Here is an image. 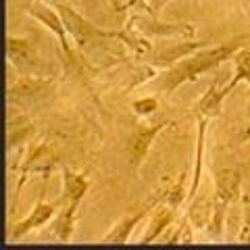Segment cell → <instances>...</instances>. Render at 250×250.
Wrapping results in <instances>:
<instances>
[{"label": "cell", "mask_w": 250, "mask_h": 250, "mask_svg": "<svg viewBox=\"0 0 250 250\" xmlns=\"http://www.w3.org/2000/svg\"><path fill=\"white\" fill-rule=\"evenodd\" d=\"M150 210H152V205L129 210V213L123 215L98 242H103V244H125V242H129L131 233L138 228V223H142V219L146 215H150Z\"/></svg>", "instance_id": "7"}, {"label": "cell", "mask_w": 250, "mask_h": 250, "mask_svg": "<svg viewBox=\"0 0 250 250\" xmlns=\"http://www.w3.org/2000/svg\"><path fill=\"white\" fill-rule=\"evenodd\" d=\"M207 123L208 119L198 117V138H196V165H194V175H192V186L188 190V200H192L198 194L200 188V177H202V159H205V134H207Z\"/></svg>", "instance_id": "17"}, {"label": "cell", "mask_w": 250, "mask_h": 250, "mask_svg": "<svg viewBox=\"0 0 250 250\" xmlns=\"http://www.w3.org/2000/svg\"><path fill=\"white\" fill-rule=\"evenodd\" d=\"M31 134V125H11V131H9V148L15 146H21L25 144L27 136Z\"/></svg>", "instance_id": "22"}, {"label": "cell", "mask_w": 250, "mask_h": 250, "mask_svg": "<svg viewBox=\"0 0 250 250\" xmlns=\"http://www.w3.org/2000/svg\"><path fill=\"white\" fill-rule=\"evenodd\" d=\"M200 48H205V42H200V40L175 42V44H169V46H165V48H161L152 59H148V62H150V67H154V69H159V71H163V69H167V67H171V65H175L177 61L186 59L188 54L196 52V50H200Z\"/></svg>", "instance_id": "9"}, {"label": "cell", "mask_w": 250, "mask_h": 250, "mask_svg": "<svg viewBox=\"0 0 250 250\" xmlns=\"http://www.w3.org/2000/svg\"><path fill=\"white\" fill-rule=\"evenodd\" d=\"M6 50H9V61L11 65L15 67H21L23 62H25L31 52H34V42L27 40V38H17V36H9V40H6Z\"/></svg>", "instance_id": "18"}, {"label": "cell", "mask_w": 250, "mask_h": 250, "mask_svg": "<svg viewBox=\"0 0 250 250\" xmlns=\"http://www.w3.org/2000/svg\"><path fill=\"white\" fill-rule=\"evenodd\" d=\"M248 115H250V100H248Z\"/></svg>", "instance_id": "26"}, {"label": "cell", "mask_w": 250, "mask_h": 250, "mask_svg": "<svg viewBox=\"0 0 250 250\" xmlns=\"http://www.w3.org/2000/svg\"><path fill=\"white\" fill-rule=\"evenodd\" d=\"M184 184H186V173L179 175V177H177V182L171 186V188H167V190L161 194V205H169V207H173V208H179V207H182L184 198L188 196V192H186Z\"/></svg>", "instance_id": "19"}, {"label": "cell", "mask_w": 250, "mask_h": 250, "mask_svg": "<svg viewBox=\"0 0 250 250\" xmlns=\"http://www.w3.org/2000/svg\"><path fill=\"white\" fill-rule=\"evenodd\" d=\"M59 161H61V156L50 144H38V146L31 148V152L27 154V159H25V163H23V167H21V173H19L13 208L17 207V200H19V194H21V188H23V184H25V179H29L34 173H42L44 177H48L50 171H54L59 167Z\"/></svg>", "instance_id": "4"}, {"label": "cell", "mask_w": 250, "mask_h": 250, "mask_svg": "<svg viewBox=\"0 0 250 250\" xmlns=\"http://www.w3.org/2000/svg\"><path fill=\"white\" fill-rule=\"evenodd\" d=\"M246 194H248V196H250V188H248V192H246Z\"/></svg>", "instance_id": "27"}, {"label": "cell", "mask_w": 250, "mask_h": 250, "mask_svg": "<svg viewBox=\"0 0 250 250\" xmlns=\"http://www.w3.org/2000/svg\"><path fill=\"white\" fill-rule=\"evenodd\" d=\"M57 210H59V202L54 200V202H46L44 196L42 198H38V202L34 205V208L29 210V215L25 219H21L19 223H15L13 225V231H11V240H21L23 236H27L29 231H34V229H40L42 225H48L54 215H57Z\"/></svg>", "instance_id": "6"}, {"label": "cell", "mask_w": 250, "mask_h": 250, "mask_svg": "<svg viewBox=\"0 0 250 250\" xmlns=\"http://www.w3.org/2000/svg\"><path fill=\"white\" fill-rule=\"evenodd\" d=\"M82 202H69V205L59 207L57 215L52 219V233L57 236L61 242H69L73 236L75 229V217H77V208Z\"/></svg>", "instance_id": "12"}, {"label": "cell", "mask_w": 250, "mask_h": 250, "mask_svg": "<svg viewBox=\"0 0 250 250\" xmlns=\"http://www.w3.org/2000/svg\"><path fill=\"white\" fill-rule=\"evenodd\" d=\"M213 208H215V198L208 200L207 196H194L188 205V221H190L196 229H208L210 219H213Z\"/></svg>", "instance_id": "14"}, {"label": "cell", "mask_w": 250, "mask_h": 250, "mask_svg": "<svg viewBox=\"0 0 250 250\" xmlns=\"http://www.w3.org/2000/svg\"><path fill=\"white\" fill-rule=\"evenodd\" d=\"M88 188L90 182L85 173H73L71 169H62V194L61 198H57L59 207L69 205V202H82Z\"/></svg>", "instance_id": "11"}, {"label": "cell", "mask_w": 250, "mask_h": 250, "mask_svg": "<svg viewBox=\"0 0 250 250\" xmlns=\"http://www.w3.org/2000/svg\"><path fill=\"white\" fill-rule=\"evenodd\" d=\"M125 31L136 36H152V38H192L196 27L188 25V23H163L156 15L150 13H134L127 19Z\"/></svg>", "instance_id": "2"}, {"label": "cell", "mask_w": 250, "mask_h": 250, "mask_svg": "<svg viewBox=\"0 0 250 250\" xmlns=\"http://www.w3.org/2000/svg\"><path fill=\"white\" fill-rule=\"evenodd\" d=\"M242 208H244V213H242V229L238 240L250 244V196L248 194H244V198H242Z\"/></svg>", "instance_id": "21"}, {"label": "cell", "mask_w": 250, "mask_h": 250, "mask_svg": "<svg viewBox=\"0 0 250 250\" xmlns=\"http://www.w3.org/2000/svg\"><path fill=\"white\" fill-rule=\"evenodd\" d=\"M50 80L40 77H19L9 88V103H31V100L42 98L50 90Z\"/></svg>", "instance_id": "10"}, {"label": "cell", "mask_w": 250, "mask_h": 250, "mask_svg": "<svg viewBox=\"0 0 250 250\" xmlns=\"http://www.w3.org/2000/svg\"><path fill=\"white\" fill-rule=\"evenodd\" d=\"M242 196V175L238 167H221L215 171V200L223 205L238 202Z\"/></svg>", "instance_id": "8"}, {"label": "cell", "mask_w": 250, "mask_h": 250, "mask_svg": "<svg viewBox=\"0 0 250 250\" xmlns=\"http://www.w3.org/2000/svg\"><path fill=\"white\" fill-rule=\"evenodd\" d=\"M246 40H250V31L231 38V40L219 44V46H213V48H200L196 52L188 54L186 59L177 61L175 65L159 71L154 77V82L161 85V92L165 94V96H171V94L177 88H182L184 83L196 82L202 73L213 71L219 65H223L225 61H231V57L244 46Z\"/></svg>", "instance_id": "1"}, {"label": "cell", "mask_w": 250, "mask_h": 250, "mask_svg": "<svg viewBox=\"0 0 250 250\" xmlns=\"http://www.w3.org/2000/svg\"><path fill=\"white\" fill-rule=\"evenodd\" d=\"M169 2V0H148V4H150V9H152V13L159 17V13H161V9L165 6Z\"/></svg>", "instance_id": "23"}, {"label": "cell", "mask_w": 250, "mask_h": 250, "mask_svg": "<svg viewBox=\"0 0 250 250\" xmlns=\"http://www.w3.org/2000/svg\"><path fill=\"white\" fill-rule=\"evenodd\" d=\"M223 100H225V94L221 92V88H219L217 83H213L200 96L196 106H194V115H196V119L198 117H205V119H215V117H219L221 115Z\"/></svg>", "instance_id": "16"}, {"label": "cell", "mask_w": 250, "mask_h": 250, "mask_svg": "<svg viewBox=\"0 0 250 250\" xmlns=\"http://www.w3.org/2000/svg\"><path fill=\"white\" fill-rule=\"evenodd\" d=\"M169 125H173V121H163V123H152L150 127H140L136 129L129 138L127 144V156H129V165L138 169L144 163V159L148 156L152 148V142L156 140V136H161Z\"/></svg>", "instance_id": "5"}, {"label": "cell", "mask_w": 250, "mask_h": 250, "mask_svg": "<svg viewBox=\"0 0 250 250\" xmlns=\"http://www.w3.org/2000/svg\"><path fill=\"white\" fill-rule=\"evenodd\" d=\"M134 113L138 117H150L152 113H156V108H159V98L156 96H144V98H138L134 100Z\"/></svg>", "instance_id": "20"}, {"label": "cell", "mask_w": 250, "mask_h": 250, "mask_svg": "<svg viewBox=\"0 0 250 250\" xmlns=\"http://www.w3.org/2000/svg\"><path fill=\"white\" fill-rule=\"evenodd\" d=\"M175 210L173 207H169V205H161L159 210L152 215L150 219V223H148V229L146 233L142 236V244H152L154 240H159L163 233H165L171 225H173L175 221Z\"/></svg>", "instance_id": "13"}, {"label": "cell", "mask_w": 250, "mask_h": 250, "mask_svg": "<svg viewBox=\"0 0 250 250\" xmlns=\"http://www.w3.org/2000/svg\"><path fill=\"white\" fill-rule=\"evenodd\" d=\"M44 2H52L54 4V2H65V0H44Z\"/></svg>", "instance_id": "25"}, {"label": "cell", "mask_w": 250, "mask_h": 250, "mask_svg": "<svg viewBox=\"0 0 250 250\" xmlns=\"http://www.w3.org/2000/svg\"><path fill=\"white\" fill-rule=\"evenodd\" d=\"M23 11H25L29 17H34L36 21H40L48 31H52V34L59 38L61 50L65 52V57L69 61H75V50L71 48L69 34H67V29H65V23H62L61 13L57 11V6L46 4L44 0H34V2H27L25 6H23Z\"/></svg>", "instance_id": "3"}, {"label": "cell", "mask_w": 250, "mask_h": 250, "mask_svg": "<svg viewBox=\"0 0 250 250\" xmlns=\"http://www.w3.org/2000/svg\"><path fill=\"white\" fill-rule=\"evenodd\" d=\"M240 140H242V142H250V123L244 127V131L240 134Z\"/></svg>", "instance_id": "24"}, {"label": "cell", "mask_w": 250, "mask_h": 250, "mask_svg": "<svg viewBox=\"0 0 250 250\" xmlns=\"http://www.w3.org/2000/svg\"><path fill=\"white\" fill-rule=\"evenodd\" d=\"M231 61H233V75H231L229 83L221 88L225 98H228L242 82L250 83V48H244V46H242V48L231 57Z\"/></svg>", "instance_id": "15"}]
</instances>
